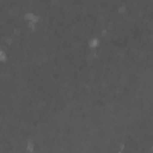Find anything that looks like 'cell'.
Here are the masks:
<instances>
[{
    "label": "cell",
    "mask_w": 153,
    "mask_h": 153,
    "mask_svg": "<svg viewBox=\"0 0 153 153\" xmlns=\"http://www.w3.org/2000/svg\"><path fill=\"white\" fill-rule=\"evenodd\" d=\"M36 151V143L35 141L32 140H29L25 145V152H29V153H33Z\"/></svg>",
    "instance_id": "cell-2"
},
{
    "label": "cell",
    "mask_w": 153,
    "mask_h": 153,
    "mask_svg": "<svg viewBox=\"0 0 153 153\" xmlns=\"http://www.w3.org/2000/svg\"><path fill=\"white\" fill-rule=\"evenodd\" d=\"M99 44H100V38H98V37H96V36L88 38L87 42H86V45H87V48H88L90 50H96Z\"/></svg>",
    "instance_id": "cell-1"
}]
</instances>
